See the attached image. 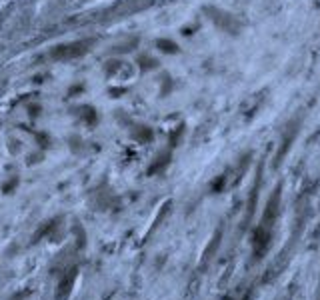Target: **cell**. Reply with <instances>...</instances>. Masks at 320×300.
I'll return each instance as SVG.
<instances>
[{
  "label": "cell",
  "instance_id": "obj_5",
  "mask_svg": "<svg viewBox=\"0 0 320 300\" xmlns=\"http://www.w3.org/2000/svg\"><path fill=\"white\" fill-rule=\"evenodd\" d=\"M168 160H170V154H160L156 160H154V164L150 166V172H158V170H162L166 164H168Z\"/></svg>",
  "mask_w": 320,
  "mask_h": 300
},
{
  "label": "cell",
  "instance_id": "obj_2",
  "mask_svg": "<svg viewBox=\"0 0 320 300\" xmlns=\"http://www.w3.org/2000/svg\"><path fill=\"white\" fill-rule=\"evenodd\" d=\"M76 276H78V268L76 266H72L70 270H66V274L60 278V282L56 286L54 300H68L70 298L72 288H74V282H76Z\"/></svg>",
  "mask_w": 320,
  "mask_h": 300
},
{
  "label": "cell",
  "instance_id": "obj_1",
  "mask_svg": "<svg viewBox=\"0 0 320 300\" xmlns=\"http://www.w3.org/2000/svg\"><path fill=\"white\" fill-rule=\"evenodd\" d=\"M204 14L208 16V20L220 28L222 32L230 34V36H238L244 28V22L240 20L236 14L224 10V8H218V6H204Z\"/></svg>",
  "mask_w": 320,
  "mask_h": 300
},
{
  "label": "cell",
  "instance_id": "obj_4",
  "mask_svg": "<svg viewBox=\"0 0 320 300\" xmlns=\"http://www.w3.org/2000/svg\"><path fill=\"white\" fill-rule=\"evenodd\" d=\"M156 48L164 54H176L178 52V44L174 40H168V38H158L156 40Z\"/></svg>",
  "mask_w": 320,
  "mask_h": 300
},
{
  "label": "cell",
  "instance_id": "obj_3",
  "mask_svg": "<svg viewBox=\"0 0 320 300\" xmlns=\"http://www.w3.org/2000/svg\"><path fill=\"white\" fill-rule=\"evenodd\" d=\"M298 130H300V120H298V118H292V120L286 124V128L282 130V144H280V150H278V154H276V162H280V158L288 152V148L292 146V142H294Z\"/></svg>",
  "mask_w": 320,
  "mask_h": 300
}]
</instances>
